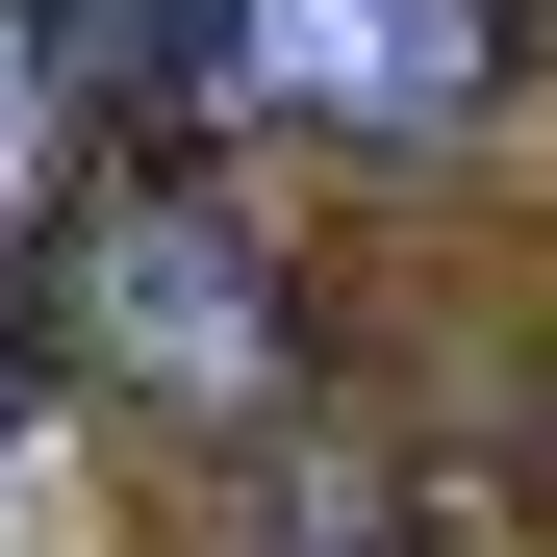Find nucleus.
Returning <instances> with one entry per match:
<instances>
[{
    "instance_id": "f257e3e1",
    "label": "nucleus",
    "mask_w": 557,
    "mask_h": 557,
    "mask_svg": "<svg viewBox=\"0 0 557 557\" xmlns=\"http://www.w3.org/2000/svg\"><path fill=\"white\" fill-rule=\"evenodd\" d=\"M76 355L152 381V406H278L305 381V305H278V253L228 203H127L102 253H76Z\"/></svg>"
},
{
    "instance_id": "f03ea898",
    "label": "nucleus",
    "mask_w": 557,
    "mask_h": 557,
    "mask_svg": "<svg viewBox=\"0 0 557 557\" xmlns=\"http://www.w3.org/2000/svg\"><path fill=\"white\" fill-rule=\"evenodd\" d=\"M203 76L253 127H355V152H406L456 127L507 76V0H203Z\"/></svg>"
}]
</instances>
